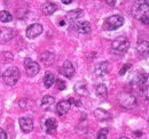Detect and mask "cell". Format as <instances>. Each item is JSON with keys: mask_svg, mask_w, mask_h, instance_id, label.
<instances>
[{"mask_svg": "<svg viewBox=\"0 0 149 139\" xmlns=\"http://www.w3.org/2000/svg\"><path fill=\"white\" fill-rule=\"evenodd\" d=\"M55 106V98L53 96H45L41 100V107L45 111H51L53 109V107Z\"/></svg>", "mask_w": 149, "mask_h": 139, "instance_id": "2e32d148", "label": "cell"}, {"mask_svg": "<svg viewBox=\"0 0 149 139\" xmlns=\"http://www.w3.org/2000/svg\"><path fill=\"white\" fill-rule=\"evenodd\" d=\"M60 72H61V74L64 75L65 78L71 79L74 75V65H72V63H71L70 61H65V62L63 63L61 70H60Z\"/></svg>", "mask_w": 149, "mask_h": 139, "instance_id": "30bf717a", "label": "cell"}, {"mask_svg": "<svg viewBox=\"0 0 149 139\" xmlns=\"http://www.w3.org/2000/svg\"><path fill=\"white\" fill-rule=\"evenodd\" d=\"M136 1H142V0H136Z\"/></svg>", "mask_w": 149, "mask_h": 139, "instance_id": "d6a6232c", "label": "cell"}, {"mask_svg": "<svg viewBox=\"0 0 149 139\" xmlns=\"http://www.w3.org/2000/svg\"><path fill=\"white\" fill-rule=\"evenodd\" d=\"M19 75H21L19 70L16 66H10V67H8V69L3 72L2 80H3V82L7 86L13 87V86H15L17 83V81H19Z\"/></svg>", "mask_w": 149, "mask_h": 139, "instance_id": "6da1fadb", "label": "cell"}, {"mask_svg": "<svg viewBox=\"0 0 149 139\" xmlns=\"http://www.w3.org/2000/svg\"><path fill=\"white\" fill-rule=\"evenodd\" d=\"M130 67H131V64H125V65L122 67V70L119 71V74H120V75H124V74L127 72V70L130 69Z\"/></svg>", "mask_w": 149, "mask_h": 139, "instance_id": "83f0119b", "label": "cell"}, {"mask_svg": "<svg viewBox=\"0 0 149 139\" xmlns=\"http://www.w3.org/2000/svg\"><path fill=\"white\" fill-rule=\"evenodd\" d=\"M24 69H25V72L29 76H35L39 73L40 66L38 65L37 62H33L31 58L26 57L24 59Z\"/></svg>", "mask_w": 149, "mask_h": 139, "instance_id": "8992f818", "label": "cell"}, {"mask_svg": "<svg viewBox=\"0 0 149 139\" xmlns=\"http://www.w3.org/2000/svg\"><path fill=\"white\" fill-rule=\"evenodd\" d=\"M95 91H96V96H99L100 98H106L108 95V89L103 83H100L95 87Z\"/></svg>", "mask_w": 149, "mask_h": 139, "instance_id": "7402d4cb", "label": "cell"}, {"mask_svg": "<svg viewBox=\"0 0 149 139\" xmlns=\"http://www.w3.org/2000/svg\"><path fill=\"white\" fill-rule=\"evenodd\" d=\"M148 0L145 1V3H139L133 8V15L134 17L138 18L139 21H141L145 24H148Z\"/></svg>", "mask_w": 149, "mask_h": 139, "instance_id": "3957f363", "label": "cell"}, {"mask_svg": "<svg viewBox=\"0 0 149 139\" xmlns=\"http://www.w3.org/2000/svg\"><path fill=\"white\" fill-rule=\"evenodd\" d=\"M42 30H44V29H42V25H41V24L33 23V24H31L30 26H28L25 34H26V36H28L29 39H35V38H37L38 35H40L42 33Z\"/></svg>", "mask_w": 149, "mask_h": 139, "instance_id": "ba28073f", "label": "cell"}, {"mask_svg": "<svg viewBox=\"0 0 149 139\" xmlns=\"http://www.w3.org/2000/svg\"><path fill=\"white\" fill-rule=\"evenodd\" d=\"M19 127H21V130L24 132V133H29L33 130V121L31 118H28V116H23L19 120Z\"/></svg>", "mask_w": 149, "mask_h": 139, "instance_id": "9c48e42d", "label": "cell"}, {"mask_svg": "<svg viewBox=\"0 0 149 139\" xmlns=\"http://www.w3.org/2000/svg\"><path fill=\"white\" fill-rule=\"evenodd\" d=\"M0 21L2 23H9V22L13 21V16H12V14L9 12L2 10V12H0Z\"/></svg>", "mask_w": 149, "mask_h": 139, "instance_id": "603a6c76", "label": "cell"}, {"mask_svg": "<svg viewBox=\"0 0 149 139\" xmlns=\"http://www.w3.org/2000/svg\"><path fill=\"white\" fill-rule=\"evenodd\" d=\"M74 0H62V2L64 3V5H69V3H71Z\"/></svg>", "mask_w": 149, "mask_h": 139, "instance_id": "4dcf8cb0", "label": "cell"}, {"mask_svg": "<svg viewBox=\"0 0 149 139\" xmlns=\"http://www.w3.org/2000/svg\"><path fill=\"white\" fill-rule=\"evenodd\" d=\"M138 52H140L141 56H143V52H145V56H147V54H148V42L145 41L141 45H139L138 46Z\"/></svg>", "mask_w": 149, "mask_h": 139, "instance_id": "cb8c5ba5", "label": "cell"}, {"mask_svg": "<svg viewBox=\"0 0 149 139\" xmlns=\"http://www.w3.org/2000/svg\"><path fill=\"white\" fill-rule=\"evenodd\" d=\"M120 139H130V138H127V137H122Z\"/></svg>", "mask_w": 149, "mask_h": 139, "instance_id": "1f68e13d", "label": "cell"}, {"mask_svg": "<svg viewBox=\"0 0 149 139\" xmlns=\"http://www.w3.org/2000/svg\"><path fill=\"white\" fill-rule=\"evenodd\" d=\"M40 61L45 66H51L55 63V55L51 52H45L41 54Z\"/></svg>", "mask_w": 149, "mask_h": 139, "instance_id": "8fae6325", "label": "cell"}, {"mask_svg": "<svg viewBox=\"0 0 149 139\" xmlns=\"http://www.w3.org/2000/svg\"><path fill=\"white\" fill-rule=\"evenodd\" d=\"M56 87L58 90H64L65 89V82L63 81V80H61V79H58V80H56Z\"/></svg>", "mask_w": 149, "mask_h": 139, "instance_id": "4316f807", "label": "cell"}, {"mask_svg": "<svg viewBox=\"0 0 149 139\" xmlns=\"http://www.w3.org/2000/svg\"><path fill=\"white\" fill-rule=\"evenodd\" d=\"M84 16V12H83V9H80V8H78V9H72V10H70V12H68L67 13V17L69 18V19H78V18L83 17Z\"/></svg>", "mask_w": 149, "mask_h": 139, "instance_id": "44dd1931", "label": "cell"}, {"mask_svg": "<svg viewBox=\"0 0 149 139\" xmlns=\"http://www.w3.org/2000/svg\"><path fill=\"white\" fill-rule=\"evenodd\" d=\"M94 116L97 119V121H108L111 116H110V114H109V112H107V111H104V109H102V108H96L95 111H94Z\"/></svg>", "mask_w": 149, "mask_h": 139, "instance_id": "d6986e66", "label": "cell"}, {"mask_svg": "<svg viewBox=\"0 0 149 139\" xmlns=\"http://www.w3.org/2000/svg\"><path fill=\"white\" fill-rule=\"evenodd\" d=\"M108 133H109V130H108V129H106V128H103V129H101V130L97 132L96 139H107Z\"/></svg>", "mask_w": 149, "mask_h": 139, "instance_id": "484cf974", "label": "cell"}, {"mask_svg": "<svg viewBox=\"0 0 149 139\" xmlns=\"http://www.w3.org/2000/svg\"><path fill=\"white\" fill-rule=\"evenodd\" d=\"M123 24H124V18L120 15H112L106 18V21L102 24V29L104 31H113L123 26Z\"/></svg>", "mask_w": 149, "mask_h": 139, "instance_id": "7a4b0ae2", "label": "cell"}, {"mask_svg": "<svg viewBox=\"0 0 149 139\" xmlns=\"http://www.w3.org/2000/svg\"><path fill=\"white\" fill-rule=\"evenodd\" d=\"M116 1H117V0H106V2H107L109 6H111V7L116 5Z\"/></svg>", "mask_w": 149, "mask_h": 139, "instance_id": "f546056e", "label": "cell"}, {"mask_svg": "<svg viewBox=\"0 0 149 139\" xmlns=\"http://www.w3.org/2000/svg\"><path fill=\"white\" fill-rule=\"evenodd\" d=\"M74 92L79 96H87L88 95V88L85 81H78L74 85Z\"/></svg>", "mask_w": 149, "mask_h": 139, "instance_id": "9a60e30c", "label": "cell"}, {"mask_svg": "<svg viewBox=\"0 0 149 139\" xmlns=\"http://www.w3.org/2000/svg\"><path fill=\"white\" fill-rule=\"evenodd\" d=\"M41 10H42V14L44 15L49 16V15H53L56 10H57V6H56L54 2H52V1H46L41 6Z\"/></svg>", "mask_w": 149, "mask_h": 139, "instance_id": "4fadbf2b", "label": "cell"}, {"mask_svg": "<svg viewBox=\"0 0 149 139\" xmlns=\"http://www.w3.org/2000/svg\"><path fill=\"white\" fill-rule=\"evenodd\" d=\"M15 35V32L10 28H2L0 30V39L2 42H8L10 41Z\"/></svg>", "mask_w": 149, "mask_h": 139, "instance_id": "7c38bea8", "label": "cell"}, {"mask_svg": "<svg viewBox=\"0 0 149 139\" xmlns=\"http://www.w3.org/2000/svg\"><path fill=\"white\" fill-rule=\"evenodd\" d=\"M44 128H45V130H46L47 133L52 135V133L55 132L56 128H57V122H56L55 119L49 118V119H47L46 121L44 122Z\"/></svg>", "mask_w": 149, "mask_h": 139, "instance_id": "e0dca14e", "label": "cell"}, {"mask_svg": "<svg viewBox=\"0 0 149 139\" xmlns=\"http://www.w3.org/2000/svg\"><path fill=\"white\" fill-rule=\"evenodd\" d=\"M74 29L77 30V32L81 33V34H86V33H90L91 32V25L88 22L86 21H80V22H77L74 24Z\"/></svg>", "mask_w": 149, "mask_h": 139, "instance_id": "5bb4252c", "label": "cell"}, {"mask_svg": "<svg viewBox=\"0 0 149 139\" xmlns=\"http://www.w3.org/2000/svg\"><path fill=\"white\" fill-rule=\"evenodd\" d=\"M55 83V75L52 72H46L45 76H44V85L47 89L52 88V86Z\"/></svg>", "mask_w": 149, "mask_h": 139, "instance_id": "ffe728a7", "label": "cell"}, {"mask_svg": "<svg viewBox=\"0 0 149 139\" xmlns=\"http://www.w3.org/2000/svg\"><path fill=\"white\" fill-rule=\"evenodd\" d=\"M71 105L68 100H61L60 103H57L56 105V111L58 115H65L69 111H70Z\"/></svg>", "mask_w": 149, "mask_h": 139, "instance_id": "ac0fdd59", "label": "cell"}, {"mask_svg": "<svg viewBox=\"0 0 149 139\" xmlns=\"http://www.w3.org/2000/svg\"><path fill=\"white\" fill-rule=\"evenodd\" d=\"M118 102H119V104L122 105L123 107L129 108V109L134 108L138 105L136 98L132 94H130V92H120L118 95Z\"/></svg>", "mask_w": 149, "mask_h": 139, "instance_id": "5b68a950", "label": "cell"}, {"mask_svg": "<svg viewBox=\"0 0 149 139\" xmlns=\"http://www.w3.org/2000/svg\"><path fill=\"white\" fill-rule=\"evenodd\" d=\"M1 61H2V63H9V62H12L13 61V54L8 52H3L1 55Z\"/></svg>", "mask_w": 149, "mask_h": 139, "instance_id": "d4e9b609", "label": "cell"}, {"mask_svg": "<svg viewBox=\"0 0 149 139\" xmlns=\"http://www.w3.org/2000/svg\"><path fill=\"white\" fill-rule=\"evenodd\" d=\"M0 139H7V133L3 129L0 128Z\"/></svg>", "mask_w": 149, "mask_h": 139, "instance_id": "f1b7e54d", "label": "cell"}, {"mask_svg": "<svg viewBox=\"0 0 149 139\" xmlns=\"http://www.w3.org/2000/svg\"><path fill=\"white\" fill-rule=\"evenodd\" d=\"M109 71H110V64H109V62H100V63H97L94 66V74L96 76H100V78L107 75L109 73Z\"/></svg>", "mask_w": 149, "mask_h": 139, "instance_id": "52a82bcc", "label": "cell"}, {"mask_svg": "<svg viewBox=\"0 0 149 139\" xmlns=\"http://www.w3.org/2000/svg\"><path fill=\"white\" fill-rule=\"evenodd\" d=\"M130 48V41L126 36H118L111 42V50L116 54H125Z\"/></svg>", "mask_w": 149, "mask_h": 139, "instance_id": "277c9868", "label": "cell"}]
</instances>
